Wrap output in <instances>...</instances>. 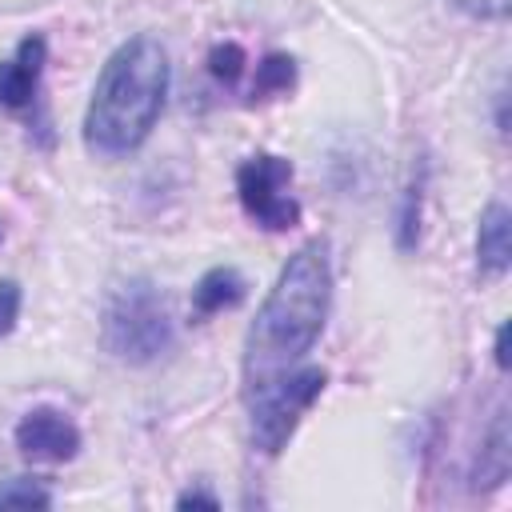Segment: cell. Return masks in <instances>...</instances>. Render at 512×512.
Returning a JSON list of instances; mask_svg holds the SVG:
<instances>
[{
  "instance_id": "30bf717a",
  "label": "cell",
  "mask_w": 512,
  "mask_h": 512,
  "mask_svg": "<svg viewBox=\"0 0 512 512\" xmlns=\"http://www.w3.org/2000/svg\"><path fill=\"white\" fill-rule=\"evenodd\" d=\"M508 464H512V448H508V416L496 412L480 452H476V468H472V488H496L508 480Z\"/></svg>"
},
{
  "instance_id": "9c48e42d",
  "label": "cell",
  "mask_w": 512,
  "mask_h": 512,
  "mask_svg": "<svg viewBox=\"0 0 512 512\" xmlns=\"http://www.w3.org/2000/svg\"><path fill=\"white\" fill-rule=\"evenodd\" d=\"M244 296H248V280L240 276V268L216 264V268H208L196 280V288H192V312H196V320H208L216 312L236 308Z\"/></svg>"
},
{
  "instance_id": "7a4b0ae2",
  "label": "cell",
  "mask_w": 512,
  "mask_h": 512,
  "mask_svg": "<svg viewBox=\"0 0 512 512\" xmlns=\"http://www.w3.org/2000/svg\"><path fill=\"white\" fill-rule=\"evenodd\" d=\"M168 96V52L156 36H128L100 68L88 112H84V148L92 156H128L136 152Z\"/></svg>"
},
{
  "instance_id": "6da1fadb",
  "label": "cell",
  "mask_w": 512,
  "mask_h": 512,
  "mask_svg": "<svg viewBox=\"0 0 512 512\" xmlns=\"http://www.w3.org/2000/svg\"><path fill=\"white\" fill-rule=\"evenodd\" d=\"M328 308H332V260H328V240L316 236L288 256L244 336V360H240L244 396L268 388L272 380L304 364V356L324 332Z\"/></svg>"
},
{
  "instance_id": "ac0fdd59",
  "label": "cell",
  "mask_w": 512,
  "mask_h": 512,
  "mask_svg": "<svg viewBox=\"0 0 512 512\" xmlns=\"http://www.w3.org/2000/svg\"><path fill=\"white\" fill-rule=\"evenodd\" d=\"M504 344H508V324L496 328V344H492V356H496V368H500V372L508 368V352H504Z\"/></svg>"
},
{
  "instance_id": "d6986e66",
  "label": "cell",
  "mask_w": 512,
  "mask_h": 512,
  "mask_svg": "<svg viewBox=\"0 0 512 512\" xmlns=\"http://www.w3.org/2000/svg\"><path fill=\"white\" fill-rule=\"evenodd\" d=\"M0 240H4V224H0Z\"/></svg>"
},
{
  "instance_id": "2e32d148",
  "label": "cell",
  "mask_w": 512,
  "mask_h": 512,
  "mask_svg": "<svg viewBox=\"0 0 512 512\" xmlns=\"http://www.w3.org/2000/svg\"><path fill=\"white\" fill-rule=\"evenodd\" d=\"M464 12L480 16V20H500L508 12V0H456Z\"/></svg>"
},
{
  "instance_id": "5b68a950",
  "label": "cell",
  "mask_w": 512,
  "mask_h": 512,
  "mask_svg": "<svg viewBox=\"0 0 512 512\" xmlns=\"http://www.w3.org/2000/svg\"><path fill=\"white\" fill-rule=\"evenodd\" d=\"M292 184V160L276 152H252L236 168V196L248 220H256L268 232H288L300 224V204L288 192Z\"/></svg>"
},
{
  "instance_id": "5bb4252c",
  "label": "cell",
  "mask_w": 512,
  "mask_h": 512,
  "mask_svg": "<svg viewBox=\"0 0 512 512\" xmlns=\"http://www.w3.org/2000/svg\"><path fill=\"white\" fill-rule=\"evenodd\" d=\"M208 72H212L216 80H224V84H236L240 72H244V48L232 44V40L216 44V48L208 52Z\"/></svg>"
},
{
  "instance_id": "277c9868",
  "label": "cell",
  "mask_w": 512,
  "mask_h": 512,
  "mask_svg": "<svg viewBox=\"0 0 512 512\" xmlns=\"http://www.w3.org/2000/svg\"><path fill=\"white\" fill-rule=\"evenodd\" d=\"M324 384H328V372L320 364H300L288 376L272 380L268 388L244 396L248 428H252V448H260L264 456L284 452V444L292 440L300 416L320 400Z\"/></svg>"
},
{
  "instance_id": "52a82bcc",
  "label": "cell",
  "mask_w": 512,
  "mask_h": 512,
  "mask_svg": "<svg viewBox=\"0 0 512 512\" xmlns=\"http://www.w3.org/2000/svg\"><path fill=\"white\" fill-rule=\"evenodd\" d=\"M48 64V40L40 32L24 36L8 60H0V108H28Z\"/></svg>"
},
{
  "instance_id": "3957f363",
  "label": "cell",
  "mask_w": 512,
  "mask_h": 512,
  "mask_svg": "<svg viewBox=\"0 0 512 512\" xmlns=\"http://www.w3.org/2000/svg\"><path fill=\"white\" fill-rule=\"evenodd\" d=\"M100 340L124 364H156L176 344V324H172L168 296L148 276L124 280L104 304Z\"/></svg>"
},
{
  "instance_id": "ba28073f",
  "label": "cell",
  "mask_w": 512,
  "mask_h": 512,
  "mask_svg": "<svg viewBox=\"0 0 512 512\" xmlns=\"http://www.w3.org/2000/svg\"><path fill=\"white\" fill-rule=\"evenodd\" d=\"M508 232H512V216L500 200H492L480 212V228H476V268L480 276H504L512 248H508Z\"/></svg>"
},
{
  "instance_id": "8992f818",
  "label": "cell",
  "mask_w": 512,
  "mask_h": 512,
  "mask_svg": "<svg viewBox=\"0 0 512 512\" xmlns=\"http://www.w3.org/2000/svg\"><path fill=\"white\" fill-rule=\"evenodd\" d=\"M80 444H84V436H80L76 420L68 412L52 408V404H40V408L24 412L20 424H16L20 456L40 460V464H64L80 452Z\"/></svg>"
},
{
  "instance_id": "9a60e30c",
  "label": "cell",
  "mask_w": 512,
  "mask_h": 512,
  "mask_svg": "<svg viewBox=\"0 0 512 512\" xmlns=\"http://www.w3.org/2000/svg\"><path fill=\"white\" fill-rule=\"evenodd\" d=\"M20 304H24L20 284L4 276V280H0V336H8V332L16 328V320H20Z\"/></svg>"
},
{
  "instance_id": "e0dca14e",
  "label": "cell",
  "mask_w": 512,
  "mask_h": 512,
  "mask_svg": "<svg viewBox=\"0 0 512 512\" xmlns=\"http://www.w3.org/2000/svg\"><path fill=\"white\" fill-rule=\"evenodd\" d=\"M188 504H204V508H220V500H216L212 492H204V488H188V492H180V496H176V508H188Z\"/></svg>"
},
{
  "instance_id": "8fae6325",
  "label": "cell",
  "mask_w": 512,
  "mask_h": 512,
  "mask_svg": "<svg viewBox=\"0 0 512 512\" xmlns=\"http://www.w3.org/2000/svg\"><path fill=\"white\" fill-rule=\"evenodd\" d=\"M420 220H424V164L412 168V180L400 200V216H396V248L400 252H412L420 244Z\"/></svg>"
},
{
  "instance_id": "7c38bea8",
  "label": "cell",
  "mask_w": 512,
  "mask_h": 512,
  "mask_svg": "<svg viewBox=\"0 0 512 512\" xmlns=\"http://www.w3.org/2000/svg\"><path fill=\"white\" fill-rule=\"evenodd\" d=\"M296 84V60L284 56V52H268L260 64H256V80H252V96L264 100V96H280Z\"/></svg>"
},
{
  "instance_id": "4fadbf2b",
  "label": "cell",
  "mask_w": 512,
  "mask_h": 512,
  "mask_svg": "<svg viewBox=\"0 0 512 512\" xmlns=\"http://www.w3.org/2000/svg\"><path fill=\"white\" fill-rule=\"evenodd\" d=\"M48 504H52V492L36 476H16L0 484V508H48Z\"/></svg>"
}]
</instances>
